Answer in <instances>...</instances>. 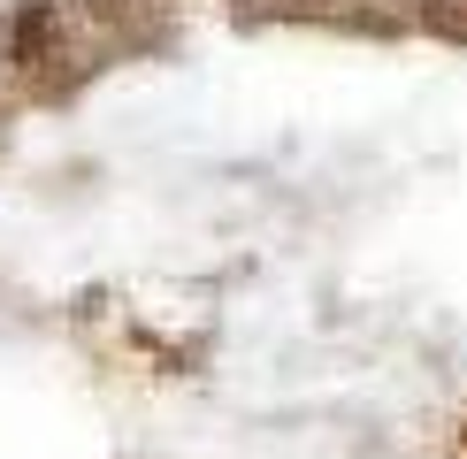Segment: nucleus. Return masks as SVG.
<instances>
[{
  "instance_id": "obj_1",
  "label": "nucleus",
  "mask_w": 467,
  "mask_h": 459,
  "mask_svg": "<svg viewBox=\"0 0 467 459\" xmlns=\"http://www.w3.org/2000/svg\"><path fill=\"white\" fill-rule=\"evenodd\" d=\"M54 38V24H47V8H24V24H16V62H38V46Z\"/></svg>"
}]
</instances>
